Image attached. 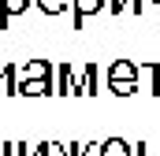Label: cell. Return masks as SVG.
<instances>
[{"label": "cell", "instance_id": "18", "mask_svg": "<svg viewBox=\"0 0 160 156\" xmlns=\"http://www.w3.org/2000/svg\"><path fill=\"white\" fill-rule=\"evenodd\" d=\"M0 30H8V19H4V0H0Z\"/></svg>", "mask_w": 160, "mask_h": 156}, {"label": "cell", "instance_id": "1", "mask_svg": "<svg viewBox=\"0 0 160 156\" xmlns=\"http://www.w3.org/2000/svg\"><path fill=\"white\" fill-rule=\"evenodd\" d=\"M138 78H142V67L134 60H116L108 71H104V82L116 97H134L138 93Z\"/></svg>", "mask_w": 160, "mask_h": 156}, {"label": "cell", "instance_id": "4", "mask_svg": "<svg viewBox=\"0 0 160 156\" xmlns=\"http://www.w3.org/2000/svg\"><path fill=\"white\" fill-rule=\"evenodd\" d=\"M104 7H108V0H71L75 30H82V19H89V15H97V11H104Z\"/></svg>", "mask_w": 160, "mask_h": 156}, {"label": "cell", "instance_id": "15", "mask_svg": "<svg viewBox=\"0 0 160 156\" xmlns=\"http://www.w3.org/2000/svg\"><path fill=\"white\" fill-rule=\"evenodd\" d=\"M108 7H112V15H123L130 7V0H108Z\"/></svg>", "mask_w": 160, "mask_h": 156}, {"label": "cell", "instance_id": "9", "mask_svg": "<svg viewBox=\"0 0 160 156\" xmlns=\"http://www.w3.org/2000/svg\"><path fill=\"white\" fill-rule=\"evenodd\" d=\"M4 93H11V97H19V67L15 63H4Z\"/></svg>", "mask_w": 160, "mask_h": 156}, {"label": "cell", "instance_id": "3", "mask_svg": "<svg viewBox=\"0 0 160 156\" xmlns=\"http://www.w3.org/2000/svg\"><path fill=\"white\" fill-rule=\"evenodd\" d=\"M75 75H78L75 63H56V93L60 97H71L75 93Z\"/></svg>", "mask_w": 160, "mask_h": 156}, {"label": "cell", "instance_id": "2", "mask_svg": "<svg viewBox=\"0 0 160 156\" xmlns=\"http://www.w3.org/2000/svg\"><path fill=\"white\" fill-rule=\"evenodd\" d=\"M56 75V67L48 63V60H26L22 67H19V85L22 82H41V78H52Z\"/></svg>", "mask_w": 160, "mask_h": 156}, {"label": "cell", "instance_id": "16", "mask_svg": "<svg viewBox=\"0 0 160 156\" xmlns=\"http://www.w3.org/2000/svg\"><path fill=\"white\" fill-rule=\"evenodd\" d=\"M67 149H71V156H89V153H93V145H78V141L67 145Z\"/></svg>", "mask_w": 160, "mask_h": 156}, {"label": "cell", "instance_id": "6", "mask_svg": "<svg viewBox=\"0 0 160 156\" xmlns=\"http://www.w3.org/2000/svg\"><path fill=\"white\" fill-rule=\"evenodd\" d=\"M97 78H101V67L97 63H82V89H86V97H97L101 93Z\"/></svg>", "mask_w": 160, "mask_h": 156}, {"label": "cell", "instance_id": "11", "mask_svg": "<svg viewBox=\"0 0 160 156\" xmlns=\"http://www.w3.org/2000/svg\"><path fill=\"white\" fill-rule=\"evenodd\" d=\"M38 156H71V149L60 145V141H41V145H38Z\"/></svg>", "mask_w": 160, "mask_h": 156}, {"label": "cell", "instance_id": "13", "mask_svg": "<svg viewBox=\"0 0 160 156\" xmlns=\"http://www.w3.org/2000/svg\"><path fill=\"white\" fill-rule=\"evenodd\" d=\"M134 156H160V145H145V141H138V145H134Z\"/></svg>", "mask_w": 160, "mask_h": 156}, {"label": "cell", "instance_id": "10", "mask_svg": "<svg viewBox=\"0 0 160 156\" xmlns=\"http://www.w3.org/2000/svg\"><path fill=\"white\" fill-rule=\"evenodd\" d=\"M34 4H38L48 19H56V15H63V11L71 7V0H34Z\"/></svg>", "mask_w": 160, "mask_h": 156}, {"label": "cell", "instance_id": "17", "mask_svg": "<svg viewBox=\"0 0 160 156\" xmlns=\"http://www.w3.org/2000/svg\"><path fill=\"white\" fill-rule=\"evenodd\" d=\"M0 156H15V141H0Z\"/></svg>", "mask_w": 160, "mask_h": 156}, {"label": "cell", "instance_id": "7", "mask_svg": "<svg viewBox=\"0 0 160 156\" xmlns=\"http://www.w3.org/2000/svg\"><path fill=\"white\" fill-rule=\"evenodd\" d=\"M19 93L22 97H52L56 89H52V78H41V82H22Z\"/></svg>", "mask_w": 160, "mask_h": 156}, {"label": "cell", "instance_id": "5", "mask_svg": "<svg viewBox=\"0 0 160 156\" xmlns=\"http://www.w3.org/2000/svg\"><path fill=\"white\" fill-rule=\"evenodd\" d=\"M97 156H134V145L123 141V138H108L97 145Z\"/></svg>", "mask_w": 160, "mask_h": 156}, {"label": "cell", "instance_id": "14", "mask_svg": "<svg viewBox=\"0 0 160 156\" xmlns=\"http://www.w3.org/2000/svg\"><path fill=\"white\" fill-rule=\"evenodd\" d=\"M15 156H38V145H26V141H15Z\"/></svg>", "mask_w": 160, "mask_h": 156}, {"label": "cell", "instance_id": "8", "mask_svg": "<svg viewBox=\"0 0 160 156\" xmlns=\"http://www.w3.org/2000/svg\"><path fill=\"white\" fill-rule=\"evenodd\" d=\"M142 75H149V93L160 97V60H145L142 63Z\"/></svg>", "mask_w": 160, "mask_h": 156}, {"label": "cell", "instance_id": "20", "mask_svg": "<svg viewBox=\"0 0 160 156\" xmlns=\"http://www.w3.org/2000/svg\"><path fill=\"white\" fill-rule=\"evenodd\" d=\"M153 4H157V7H160V0H153Z\"/></svg>", "mask_w": 160, "mask_h": 156}, {"label": "cell", "instance_id": "19", "mask_svg": "<svg viewBox=\"0 0 160 156\" xmlns=\"http://www.w3.org/2000/svg\"><path fill=\"white\" fill-rule=\"evenodd\" d=\"M0 93H4V75H0Z\"/></svg>", "mask_w": 160, "mask_h": 156}, {"label": "cell", "instance_id": "12", "mask_svg": "<svg viewBox=\"0 0 160 156\" xmlns=\"http://www.w3.org/2000/svg\"><path fill=\"white\" fill-rule=\"evenodd\" d=\"M30 4H34V0H4V19L11 22V19H15V15H22Z\"/></svg>", "mask_w": 160, "mask_h": 156}]
</instances>
